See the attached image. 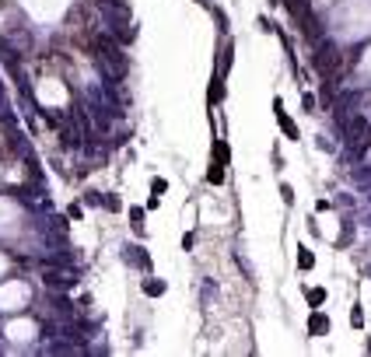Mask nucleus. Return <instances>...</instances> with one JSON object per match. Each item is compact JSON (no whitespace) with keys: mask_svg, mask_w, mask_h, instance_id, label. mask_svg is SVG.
Returning <instances> with one entry per match:
<instances>
[{"mask_svg":"<svg viewBox=\"0 0 371 357\" xmlns=\"http://www.w3.org/2000/svg\"><path fill=\"white\" fill-rule=\"evenodd\" d=\"M140 263V266H147V256H144V249H126V263Z\"/></svg>","mask_w":371,"mask_h":357,"instance_id":"1","label":"nucleus"},{"mask_svg":"<svg viewBox=\"0 0 371 357\" xmlns=\"http://www.w3.org/2000/svg\"><path fill=\"white\" fill-rule=\"evenodd\" d=\"M207 179H210V182H221V179H224V172H221V165H214V168H210V175H207Z\"/></svg>","mask_w":371,"mask_h":357,"instance_id":"2","label":"nucleus"},{"mask_svg":"<svg viewBox=\"0 0 371 357\" xmlns=\"http://www.w3.org/2000/svg\"><path fill=\"white\" fill-rule=\"evenodd\" d=\"M312 329H315V333H319V329H329V322L322 319V315H315V319H312Z\"/></svg>","mask_w":371,"mask_h":357,"instance_id":"3","label":"nucleus"}]
</instances>
